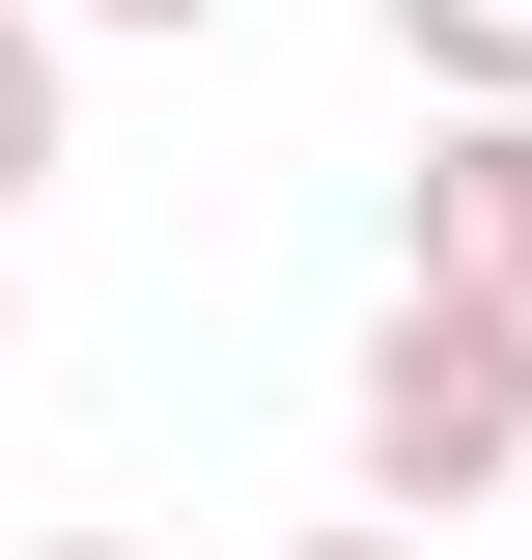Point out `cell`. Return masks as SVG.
Masks as SVG:
<instances>
[{
  "label": "cell",
  "mask_w": 532,
  "mask_h": 560,
  "mask_svg": "<svg viewBox=\"0 0 532 560\" xmlns=\"http://www.w3.org/2000/svg\"><path fill=\"white\" fill-rule=\"evenodd\" d=\"M280 560H420V533H393V504H336V533H280Z\"/></svg>",
  "instance_id": "obj_5"
},
{
  "label": "cell",
  "mask_w": 532,
  "mask_h": 560,
  "mask_svg": "<svg viewBox=\"0 0 532 560\" xmlns=\"http://www.w3.org/2000/svg\"><path fill=\"white\" fill-rule=\"evenodd\" d=\"M28 560H140V533H28Z\"/></svg>",
  "instance_id": "obj_7"
},
{
  "label": "cell",
  "mask_w": 532,
  "mask_h": 560,
  "mask_svg": "<svg viewBox=\"0 0 532 560\" xmlns=\"http://www.w3.org/2000/svg\"><path fill=\"white\" fill-rule=\"evenodd\" d=\"M393 57L449 84V113H532V0H393Z\"/></svg>",
  "instance_id": "obj_3"
},
{
  "label": "cell",
  "mask_w": 532,
  "mask_h": 560,
  "mask_svg": "<svg viewBox=\"0 0 532 560\" xmlns=\"http://www.w3.org/2000/svg\"><path fill=\"white\" fill-rule=\"evenodd\" d=\"M365 504L393 533H449V504H505L532 477V308H449V280H393V337H365Z\"/></svg>",
  "instance_id": "obj_1"
},
{
  "label": "cell",
  "mask_w": 532,
  "mask_h": 560,
  "mask_svg": "<svg viewBox=\"0 0 532 560\" xmlns=\"http://www.w3.org/2000/svg\"><path fill=\"white\" fill-rule=\"evenodd\" d=\"M0 197H57V28L0 0Z\"/></svg>",
  "instance_id": "obj_4"
},
{
  "label": "cell",
  "mask_w": 532,
  "mask_h": 560,
  "mask_svg": "<svg viewBox=\"0 0 532 560\" xmlns=\"http://www.w3.org/2000/svg\"><path fill=\"white\" fill-rule=\"evenodd\" d=\"M420 280H449V308H532V113L420 140Z\"/></svg>",
  "instance_id": "obj_2"
},
{
  "label": "cell",
  "mask_w": 532,
  "mask_h": 560,
  "mask_svg": "<svg viewBox=\"0 0 532 560\" xmlns=\"http://www.w3.org/2000/svg\"><path fill=\"white\" fill-rule=\"evenodd\" d=\"M84 28H224V0H84Z\"/></svg>",
  "instance_id": "obj_6"
}]
</instances>
